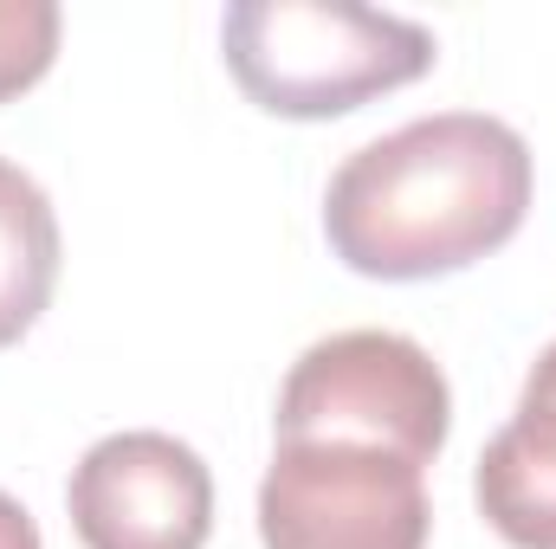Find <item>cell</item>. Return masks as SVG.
Instances as JSON below:
<instances>
[{"label":"cell","mask_w":556,"mask_h":549,"mask_svg":"<svg viewBox=\"0 0 556 549\" xmlns=\"http://www.w3.org/2000/svg\"><path fill=\"white\" fill-rule=\"evenodd\" d=\"M531 214V149L485 111L415 117L363 142L324 194L330 253L363 278L415 284L498 253Z\"/></svg>","instance_id":"6da1fadb"},{"label":"cell","mask_w":556,"mask_h":549,"mask_svg":"<svg viewBox=\"0 0 556 549\" xmlns=\"http://www.w3.org/2000/svg\"><path fill=\"white\" fill-rule=\"evenodd\" d=\"M220 52L260 111L324 124L415 85L433 65V33L356 0H233Z\"/></svg>","instance_id":"7a4b0ae2"},{"label":"cell","mask_w":556,"mask_h":549,"mask_svg":"<svg viewBox=\"0 0 556 549\" xmlns=\"http://www.w3.org/2000/svg\"><path fill=\"white\" fill-rule=\"evenodd\" d=\"M278 439L369 446L427 465L446 446L453 395L440 362L402 330H337L311 343L278 388Z\"/></svg>","instance_id":"3957f363"},{"label":"cell","mask_w":556,"mask_h":549,"mask_svg":"<svg viewBox=\"0 0 556 549\" xmlns=\"http://www.w3.org/2000/svg\"><path fill=\"white\" fill-rule=\"evenodd\" d=\"M420 465L369 446L278 439L260 478L266 549H427Z\"/></svg>","instance_id":"277c9868"},{"label":"cell","mask_w":556,"mask_h":549,"mask_svg":"<svg viewBox=\"0 0 556 549\" xmlns=\"http://www.w3.org/2000/svg\"><path fill=\"white\" fill-rule=\"evenodd\" d=\"M85 549H201L214 531V478L175 433H111L65 485Z\"/></svg>","instance_id":"5b68a950"},{"label":"cell","mask_w":556,"mask_h":549,"mask_svg":"<svg viewBox=\"0 0 556 549\" xmlns=\"http://www.w3.org/2000/svg\"><path fill=\"white\" fill-rule=\"evenodd\" d=\"M479 511L511 549H556V408H525L479 452Z\"/></svg>","instance_id":"8992f818"},{"label":"cell","mask_w":556,"mask_h":549,"mask_svg":"<svg viewBox=\"0 0 556 549\" xmlns=\"http://www.w3.org/2000/svg\"><path fill=\"white\" fill-rule=\"evenodd\" d=\"M59 284V214L46 188L0 155V349L20 343Z\"/></svg>","instance_id":"52a82bcc"},{"label":"cell","mask_w":556,"mask_h":549,"mask_svg":"<svg viewBox=\"0 0 556 549\" xmlns=\"http://www.w3.org/2000/svg\"><path fill=\"white\" fill-rule=\"evenodd\" d=\"M59 52V7L52 0H0V104L33 91Z\"/></svg>","instance_id":"ba28073f"},{"label":"cell","mask_w":556,"mask_h":549,"mask_svg":"<svg viewBox=\"0 0 556 549\" xmlns=\"http://www.w3.org/2000/svg\"><path fill=\"white\" fill-rule=\"evenodd\" d=\"M0 549H39V524H33L26 505L7 498V491H0Z\"/></svg>","instance_id":"9c48e42d"},{"label":"cell","mask_w":556,"mask_h":549,"mask_svg":"<svg viewBox=\"0 0 556 549\" xmlns=\"http://www.w3.org/2000/svg\"><path fill=\"white\" fill-rule=\"evenodd\" d=\"M525 408H556V343L531 362V382H525Z\"/></svg>","instance_id":"30bf717a"}]
</instances>
